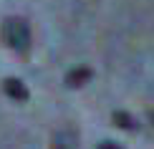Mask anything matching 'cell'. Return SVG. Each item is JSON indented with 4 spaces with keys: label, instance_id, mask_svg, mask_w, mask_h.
<instances>
[{
    "label": "cell",
    "instance_id": "cell-1",
    "mask_svg": "<svg viewBox=\"0 0 154 149\" xmlns=\"http://www.w3.org/2000/svg\"><path fill=\"white\" fill-rule=\"evenodd\" d=\"M3 41L18 53H28L30 48V25L23 18H8L3 23Z\"/></svg>",
    "mask_w": 154,
    "mask_h": 149
},
{
    "label": "cell",
    "instance_id": "cell-6",
    "mask_svg": "<svg viewBox=\"0 0 154 149\" xmlns=\"http://www.w3.org/2000/svg\"><path fill=\"white\" fill-rule=\"evenodd\" d=\"M53 149H68V147H66V137H63V134H58V137H56Z\"/></svg>",
    "mask_w": 154,
    "mask_h": 149
},
{
    "label": "cell",
    "instance_id": "cell-5",
    "mask_svg": "<svg viewBox=\"0 0 154 149\" xmlns=\"http://www.w3.org/2000/svg\"><path fill=\"white\" fill-rule=\"evenodd\" d=\"M96 149H124L121 144H116V141H99V147Z\"/></svg>",
    "mask_w": 154,
    "mask_h": 149
},
{
    "label": "cell",
    "instance_id": "cell-3",
    "mask_svg": "<svg viewBox=\"0 0 154 149\" xmlns=\"http://www.w3.org/2000/svg\"><path fill=\"white\" fill-rule=\"evenodd\" d=\"M3 91L10 96L13 101H28V88H25V83L23 81H18V79H5L3 81Z\"/></svg>",
    "mask_w": 154,
    "mask_h": 149
},
{
    "label": "cell",
    "instance_id": "cell-7",
    "mask_svg": "<svg viewBox=\"0 0 154 149\" xmlns=\"http://www.w3.org/2000/svg\"><path fill=\"white\" fill-rule=\"evenodd\" d=\"M152 124H154V111H152Z\"/></svg>",
    "mask_w": 154,
    "mask_h": 149
},
{
    "label": "cell",
    "instance_id": "cell-4",
    "mask_svg": "<svg viewBox=\"0 0 154 149\" xmlns=\"http://www.w3.org/2000/svg\"><path fill=\"white\" fill-rule=\"evenodd\" d=\"M111 121H114V126L124 129V132H137V129H139V124H137V119H134L131 114H126V111H114V116H111Z\"/></svg>",
    "mask_w": 154,
    "mask_h": 149
},
{
    "label": "cell",
    "instance_id": "cell-2",
    "mask_svg": "<svg viewBox=\"0 0 154 149\" xmlns=\"http://www.w3.org/2000/svg\"><path fill=\"white\" fill-rule=\"evenodd\" d=\"M91 79H94V71L88 68V66H76V68H71L66 73V86L79 88V86H83V83L91 81Z\"/></svg>",
    "mask_w": 154,
    "mask_h": 149
}]
</instances>
